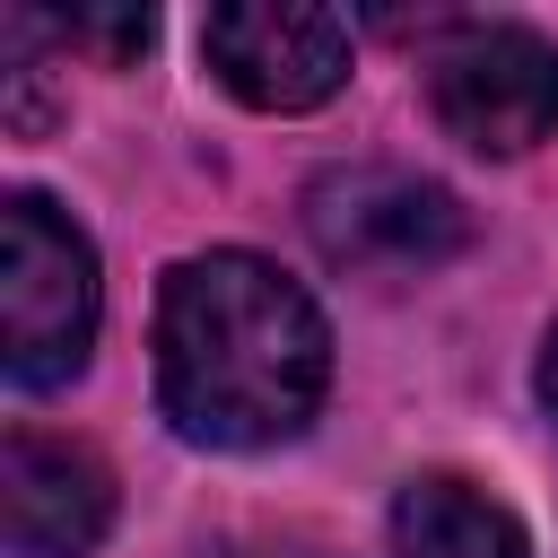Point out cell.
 I'll return each instance as SVG.
<instances>
[{
	"label": "cell",
	"instance_id": "obj_1",
	"mask_svg": "<svg viewBox=\"0 0 558 558\" xmlns=\"http://www.w3.org/2000/svg\"><path fill=\"white\" fill-rule=\"evenodd\" d=\"M331 331L314 296L262 253H201L157 296V401L192 445H279L323 410Z\"/></svg>",
	"mask_w": 558,
	"mask_h": 558
},
{
	"label": "cell",
	"instance_id": "obj_2",
	"mask_svg": "<svg viewBox=\"0 0 558 558\" xmlns=\"http://www.w3.org/2000/svg\"><path fill=\"white\" fill-rule=\"evenodd\" d=\"M87 349H96V253L52 201L9 192L0 201V357H9V384L52 392L87 366Z\"/></svg>",
	"mask_w": 558,
	"mask_h": 558
},
{
	"label": "cell",
	"instance_id": "obj_3",
	"mask_svg": "<svg viewBox=\"0 0 558 558\" xmlns=\"http://www.w3.org/2000/svg\"><path fill=\"white\" fill-rule=\"evenodd\" d=\"M305 227L331 270L357 279H427L471 244V218L445 183L401 166H340L305 192Z\"/></svg>",
	"mask_w": 558,
	"mask_h": 558
},
{
	"label": "cell",
	"instance_id": "obj_4",
	"mask_svg": "<svg viewBox=\"0 0 558 558\" xmlns=\"http://www.w3.org/2000/svg\"><path fill=\"white\" fill-rule=\"evenodd\" d=\"M436 122L480 157H523L558 131V44L532 26H462L427 61Z\"/></svg>",
	"mask_w": 558,
	"mask_h": 558
},
{
	"label": "cell",
	"instance_id": "obj_5",
	"mask_svg": "<svg viewBox=\"0 0 558 558\" xmlns=\"http://www.w3.org/2000/svg\"><path fill=\"white\" fill-rule=\"evenodd\" d=\"M201 61L262 113H305L349 78V17L314 0H227L201 17Z\"/></svg>",
	"mask_w": 558,
	"mask_h": 558
},
{
	"label": "cell",
	"instance_id": "obj_6",
	"mask_svg": "<svg viewBox=\"0 0 558 558\" xmlns=\"http://www.w3.org/2000/svg\"><path fill=\"white\" fill-rule=\"evenodd\" d=\"M0 523L17 558H87L113 523V480L87 445L44 436V427H9L0 445Z\"/></svg>",
	"mask_w": 558,
	"mask_h": 558
},
{
	"label": "cell",
	"instance_id": "obj_7",
	"mask_svg": "<svg viewBox=\"0 0 558 558\" xmlns=\"http://www.w3.org/2000/svg\"><path fill=\"white\" fill-rule=\"evenodd\" d=\"M392 549H401V558H532L523 523H514L488 488H471V480H453V471H427V480L401 488V506H392Z\"/></svg>",
	"mask_w": 558,
	"mask_h": 558
},
{
	"label": "cell",
	"instance_id": "obj_8",
	"mask_svg": "<svg viewBox=\"0 0 558 558\" xmlns=\"http://www.w3.org/2000/svg\"><path fill=\"white\" fill-rule=\"evenodd\" d=\"M61 35L70 44H96L105 61H140L148 35H157V17L148 9H78V17H61Z\"/></svg>",
	"mask_w": 558,
	"mask_h": 558
},
{
	"label": "cell",
	"instance_id": "obj_9",
	"mask_svg": "<svg viewBox=\"0 0 558 558\" xmlns=\"http://www.w3.org/2000/svg\"><path fill=\"white\" fill-rule=\"evenodd\" d=\"M201 558H331V549H305V541H218Z\"/></svg>",
	"mask_w": 558,
	"mask_h": 558
},
{
	"label": "cell",
	"instance_id": "obj_10",
	"mask_svg": "<svg viewBox=\"0 0 558 558\" xmlns=\"http://www.w3.org/2000/svg\"><path fill=\"white\" fill-rule=\"evenodd\" d=\"M541 401H549V418H558V331H549V349H541Z\"/></svg>",
	"mask_w": 558,
	"mask_h": 558
}]
</instances>
